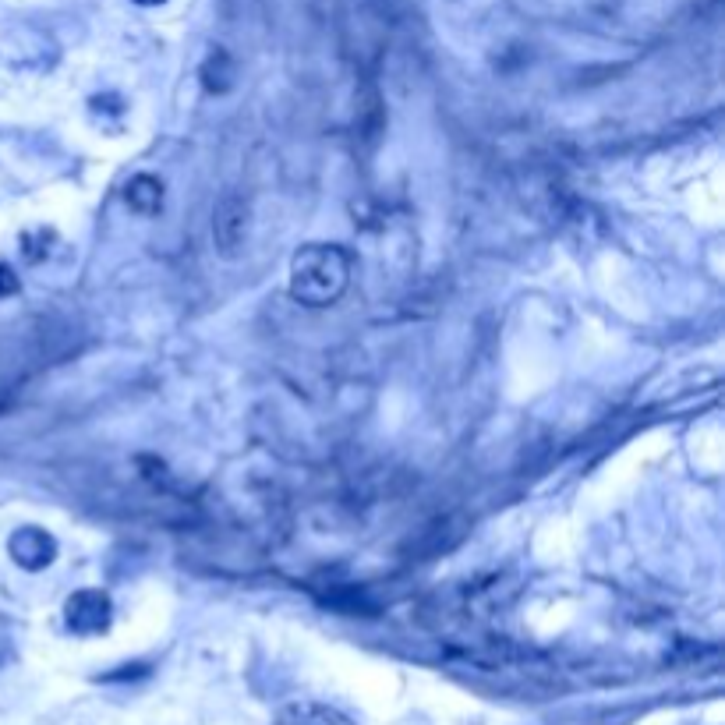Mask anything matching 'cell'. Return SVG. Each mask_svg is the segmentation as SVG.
<instances>
[{
  "label": "cell",
  "instance_id": "6da1fadb",
  "mask_svg": "<svg viewBox=\"0 0 725 725\" xmlns=\"http://www.w3.org/2000/svg\"><path fill=\"white\" fill-rule=\"evenodd\" d=\"M351 283V255L340 245H308L290 266V298L308 308L333 305Z\"/></svg>",
  "mask_w": 725,
  "mask_h": 725
},
{
  "label": "cell",
  "instance_id": "7a4b0ae2",
  "mask_svg": "<svg viewBox=\"0 0 725 725\" xmlns=\"http://www.w3.org/2000/svg\"><path fill=\"white\" fill-rule=\"evenodd\" d=\"M64 619L75 634H103L110 630V619H114V602H110L107 591H96V588H85L75 591V595L64 602Z\"/></svg>",
  "mask_w": 725,
  "mask_h": 725
},
{
  "label": "cell",
  "instance_id": "3957f363",
  "mask_svg": "<svg viewBox=\"0 0 725 725\" xmlns=\"http://www.w3.org/2000/svg\"><path fill=\"white\" fill-rule=\"evenodd\" d=\"M11 559H15L22 570H46V566L57 559V542L50 531L43 527H18L8 542Z\"/></svg>",
  "mask_w": 725,
  "mask_h": 725
},
{
  "label": "cell",
  "instance_id": "277c9868",
  "mask_svg": "<svg viewBox=\"0 0 725 725\" xmlns=\"http://www.w3.org/2000/svg\"><path fill=\"white\" fill-rule=\"evenodd\" d=\"M124 202H128L131 213L156 216L163 209V184L153 174H135L124 184Z\"/></svg>",
  "mask_w": 725,
  "mask_h": 725
},
{
  "label": "cell",
  "instance_id": "5b68a950",
  "mask_svg": "<svg viewBox=\"0 0 725 725\" xmlns=\"http://www.w3.org/2000/svg\"><path fill=\"white\" fill-rule=\"evenodd\" d=\"M216 245L223 248V255H234L241 237H245V206L237 199H227L216 209V223H213Z\"/></svg>",
  "mask_w": 725,
  "mask_h": 725
},
{
  "label": "cell",
  "instance_id": "8992f818",
  "mask_svg": "<svg viewBox=\"0 0 725 725\" xmlns=\"http://www.w3.org/2000/svg\"><path fill=\"white\" fill-rule=\"evenodd\" d=\"M276 725H354V722L347 715H340L336 708H326V704H290V708H283Z\"/></svg>",
  "mask_w": 725,
  "mask_h": 725
},
{
  "label": "cell",
  "instance_id": "52a82bcc",
  "mask_svg": "<svg viewBox=\"0 0 725 725\" xmlns=\"http://www.w3.org/2000/svg\"><path fill=\"white\" fill-rule=\"evenodd\" d=\"M202 78H206V89L209 92H227L230 89V57L227 54L220 57V71L213 68V61H206V68H202Z\"/></svg>",
  "mask_w": 725,
  "mask_h": 725
},
{
  "label": "cell",
  "instance_id": "ba28073f",
  "mask_svg": "<svg viewBox=\"0 0 725 725\" xmlns=\"http://www.w3.org/2000/svg\"><path fill=\"white\" fill-rule=\"evenodd\" d=\"M11 294H18V276L15 269L0 262V298H11Z\"/></svg>",
  "mask_w": 725,
  "mask_h": 725
},
{
  "label": "cell",
  "instance_id": "9c48e42d",
  "mask_svg": "<svg viewBox=\"0 0 725 725\" xmlns=\"http://www.w3.org/2000/svg\"><path fill=\"white\" fill-rule=\"evenodd\" d=\"M135 4H142V8H153V4H163V0H135Z\"/></svg>",
  "mask_w": 725,
  "mask_h": 725
}]
</instances>
